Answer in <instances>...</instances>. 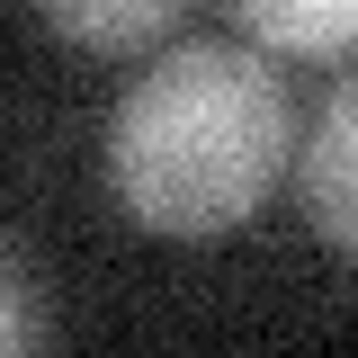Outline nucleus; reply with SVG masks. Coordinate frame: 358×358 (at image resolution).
<instances>
[{
    "label": "nucleus",
    "instance_id": "obj_1",
    "mask_svg": "<svg viewBox=\"0 0 358 358\" xmlns=\"http://www.w3.org/2000/svg\"><path fill=\"white\" fill-rule=\"evenodd\" d=\"M287 171V90L251 45H171L108 117V188L162 242H215Z\"/></svg>",
    "mask_w": 358,
    "mask_h": 358
},
{
    "label": "nucleus",
    "instance_id": "obj_2",
    "mask_svg": "<svg viewBox=\"0 0 358 358\" xmlns=\"http://www.w3.org/2000/svg\"><path fill=\"white\" fill-rule=\"evenodd\" d=\"M305 215L313 233L358 260V72L331 99H322V117H313V143H305Z\"/></svg>",
    "mask_w": 358,
    "mask_h": 358
},
{
    "label": "nucleus",
    "instance_id": "obj_3",
    "mask_svg": "<svg viewBox=\"0 0 358 358\" xmlns=\"http://www.w3.org/2000/svg\"><path fill=\"white\" fill-rule=\"evenodd\" d=\"M233 18L268 54H350L358 45V0H233Z\"/></svg>",
    "mask_w": 358,
    "mask_h": 358
},
{
    "label": "nucleus",
    "instance_id": "obj_4",
    "mask_svg": "<svg viewBox=\"0 0 358 358\" xmlns=\"http://www.w3.org/2000/svg\"><path fill=\"white\" fill-rule=\"evenodd\" d=\"M36 18L90 54H134L179 18V0H36Z\"/></svg>",
    "mask_w": 358,
    "mask_h": 358
},
{
    "label": "nucleus",
    "instance_id": "obj_5",
    "mask_svg": "<svg viewBox=\"0 0 358 358\" xmlns=\"http://www.w3.org/2000/svg\"><path fill=\"white\" fill-rule=\"evenodd\" d=\"M9 322H0V350L9 358H27V350H45V278H36V260H27V242L9 233Z\"/></svg>",
    "mask_w": 358,
    "mask_h": 358
}]
</instances>
